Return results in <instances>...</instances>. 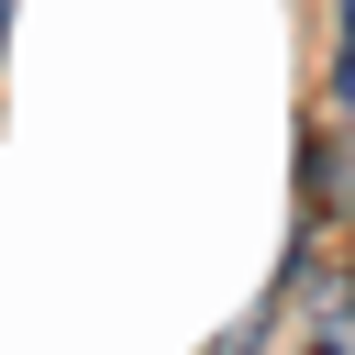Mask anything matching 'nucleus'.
Returning <instances> with one entry per match:
<instances>
[{"instance_id":"f257e3e1","label":"nucleus","mask_w":355,"mask_h":355,"mask_svg":"<svg viewBox=\"0 0 355 355\" xmlns=\"http://www.w3.org/2000/svg\"><path fill=\"white\" fill-rule=\"evenodd\" d=\"M333 100L355 111V0H344V33H333Z\"/></svg>"}]
</instances>
